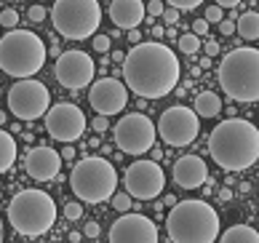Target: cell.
Listing matches in <instances>:
<instances>
[{
    "label": "cell",
    "instance_id": "cell-7",
    "mask_svg": "<svg viewBox=\"0 0 259 243\" xmlns=\"http://www.w3.org/2000/svg\"><path fill=\"white\" fill-rule=\"evenodd\" d=\"M70 187L83 203H104L112 198L115 187H118V171L107 158L91 155L72 166Z\"/></svg>",
    "mask_w": 259,
    "mask_h": 243
},
{
    "label": "cell",
    "instance_id": "cell-22",
    "mask_svg": "<svg viewBox=\"0 0 259 243\" xmlns=\"http://www.w3.org/2000/svg\"><path fill=\"white\" fill-rule=\"evenodd\" d=\"M235 32L243 37V40H256L259 37V14L256 11H246L241 19L235 22Z\"/></svg>",
    "mask_w": 259,
    "mask_h": 243
},
{
    "label": "cell",
    "instance_id": "cell-38",
    "mask_svg": "<svg viewBox=\"0 0 259 243\" xmlns=\"http://www.w3.org/2000/svg\"><path fill=\"white\" fill-rule=\"evenodd\" d=\"M200 48H206L208 56H217V54H219V43H217V40H208L206 46H200Z\"/></svg>",
    "mask_w": 259,
    "mask_h": 243
},
{
    "label": "cell",
    "instance_id": "cell-35",
    "mask_svg": "<svg viewBox=\"0 0 259 243\" xmlns=\"http://www.w3.org/2000/svg\"><path fill=\"white\" fill-rule=\"evenodd\" d=\"M83 232H85V238H99V232H102V227L97 225V222H85V227H83Z\"/></svg>",
    "mask_w": 259,
    "mask_h": 243
},
{
    "label": "cell",
    "instance_id": "cell-21",
    "mask_svg": "<svg viewBox=\"0 0 259 243\" xmlns=\"http://www.w3.org/2000/svg\"><path fill=\"white\" fill-rule=\"evenodd\" d=\"M219 243H259V232L248 225H233L219 235Z\"/></svg>",
    "mask_w": 259,
    "mask_h": 243
},
{
    "label": "cell",
    "instance_id": "cell-43",
    "mask_svg": "<svg viewBox=\"0 0 259 243\" xmlns=\"http://www.w3.org/2000/svg\"><path fill=\"white\" fill-rule=\"evenodd\" d=\"M3 123H6V112H3V110H0V126H3Z\"/></svg>",
    "mask_w": 259,
    "mask_h": 243
},
{
    "label": "cell",
    "instance_id": "cell-1",
    "mask_svg": "<svg viewBox=\"0 0 259 243\" xmlns=\"http://www.w3.org/2000/svg\"><path fill=\"white\" fill-rule=\"evenodd\" d=\"M179 59L163 43H137L123 56V86L142 99L168 96L179 83Z\"/></svg>",
    "mask_w": 259,
    "mask_h": 243
},
{
    "label": "cell",
    "instance_id": "cell-16",
    "mask_svg": "<svg viewBox=\"0 0 259 243\" xmlns=\"http://www.w3.org/2000/svg\"><path fill=\"white\" fill-rule=\"evenodd\" d=\"M89 102H91V107L102 115V118H110V115L123 112V107H126V102H128V89L123 86V80L102 77V80L91 83Z\"/></svg>",
    "mask_w": 259,
    "mask_h": 243
},
{
    "label": "cell",
    "instance_id": "cell-5",
    "mask_svg": "<svg viewBox=\"0 0 259 243\" xmlns=\"http://www.w3.org/2000/svg\"><path fill=\"white\" fill-rule=\"evenodd\" d=\"M46 43L30 30H8L0 37V70L11 77H32L46 64Z\"/></svg>",
    "mask_w": 259,
    "mask_h": 243
},
{
    "label": "cell",
    "instance_id": "cell-42",
    "mask_svg": "<svg viewBox=\"0 0 259 243\" xmlns=\"http://www.w3.org/2000/svg\"><path fill=\"white\" fill-rule=\"evenodd\" d=\"M208 67H211V56H206V59H200L198 70H208Z\"/></svg>",
    "mask_w": 259,
    "mask_h": 243
},
{
    "label": "cell",
    "instance_id": "cell-6",
    "mask_svg": "<svg viewBox=\"0 0 259 243\" xmlns=\"http://www.w3.org/2000/svg\"><path fill=\"white\" fill-rule=\"evenodd\" d=\"M8 222L19 235L37 238L46 235L56 222V203L43 190H22L8 203Z\"/></svg>",
    "mask_w": 259,
    "mask_h": 243
},
{
    "label": "cell",
    "instance_id": "cell-27",
    "mask_svg": "<svg viewBox=\"0 0 259 243\" xmlns=\"http://www.w3.org/2000/svg\"><path fill=\"white\" fill-rule=\"evenodd\" d=\"M166 3L171 8H177V11H193V8H198L203 0H166Z\"/></svg>",
    "mask_w": 259,
    "mask_h": 243
},
{
    "label": "cell",
    "instance_id": "cell-23",
    "mask_svg": "<svg viewBox=\"0 0 259 243\" xmlns=\"http://www.w3.org/2000/svg\"><path fill=\"white\" fill-rule=\"evenodd\" d=\"M16 160V142L8 131L0 129V174H6Z\"/></svg>",
    "mask_w": 259,
    "mask_h": 243
},
{
    "label": "cell",
    "instance_id": "cell-44",
    "mask_svg": "<svg viewBox=\"0 0 259 243\" xmlns=\"http://www.w3.org/2000/svg\"><path fill=\"white\" fill-rule=\"evenodd\" d=\"M0 243H3V219H0Z\"/></svg>",
    "mask_w": 259,
    "mask_h": 243
},
{
    "label": "cell",
    "instance_id": "cell-4",
    "mask_svg": "<svg viewBox=\"0 0 259 243\" xmlns=\"http://www.w3.org/2000/svg\"><path fill=\"white\" fill-rule=\"evenodd\" d=\"M219 86L233 102H259V51L251 46L235 48L219 62Z\"/></svg>",
    "mask_w": 259,
    "mask_h": 243
},
{
    "label": "cell",
    "instance_id": "cell-34",
    "mask_svg": "<svg viewBox=\"0 0 259 243\" xmlns=\"http://www.w3.org/2000/svg\"><path fill=\"white\" fill-rule=\"evenodd\" d=\"M163 8H166V6H163V0H152V3H147L145 11H147L150 16H160V14H163Z\"/></svg>",
    "mask_w": 259,
    "mask_h": 243
},
{
    "label": "cell",
    "instance_id": "cell-40",
    "mask_svg": "<svg viewBox=\"0 0 259 243\" xmlns=\"http://www.w3.org/2000/svg\"><path fill=\"white\" fill-rule=\"evenodd\" d=\"M214 3L219 8H235V6H241V0H214Z\"/></svg>",
    "mask_w": 259,
    "mask_h": 243
},
{
    "label": "cell",
    "instance_id": "cell-15",
    "mask_svg": "<svg viewBox=\"0 0 259 243\" xmlns=\"http://www.w3.org/2000/svg\"><path fill=\"white\" fill-rule=\"evenodd\" d=\"M110 243H158V227L145 214H120L110 227Z\"/></svg>",
    "mask_w": 259,
    "mask_h": 243
},
{
    "label": "cell",
    "instance_id": "cell-11",
    "mask_svg": "<svg viewBox=\"0 0 259 243\" xmlns=\"http://www.w3.org/2000/svg\"><path fill=\"white\" fill-rule=\"evenodd\" d=\"M155 134H160V139L168 147H187L193 144L200 134V118L185 104H174L168 110H163Z\"/></svg>",
    "mask_w": 259,
    "mask_h": 243
},
{
    "label": "cell",
    "instance_id": "cell-39",
    "mask_svg": "<svg viewBox=\"0 0 259 243\" xmlns=\"http://www.w3.org/2000/svg\"><path fill=\"white\" fill-rule=\"evenodd\" d=\"M59 158H64V160H72V158H75V147H72V144H64Z\"/></svg>",
    "mask_w": 259,
    "mask_h": 243
},
{
    "label": "cell",
    "instance_id": "cell-25",
    "mask_svg": "<svg viewBox=\"0 0 259 243\" xmlns=\"http://www.w3.org/2000/svg\"><path fill=\"white\" fill-rule=\"evenodd\" d=\"M112 209L115 211H120V214H126V211H131L134 209V203H131V195L128 192H112Z\"/></svg>",
    "mask_w": 259,
    "mask_h": 243
},
{
    "label": "cell",
    "instance_id": "cell-45",
    "mask_svg": "<svg viewBox=\"0 0 259 243\" xmlns=\"http://www.w3.org/2000/svg\"><path fill=\"white\" fill-rule=\"evenodd\" d=\"M37 3H43V0H37Z\"/></svg>",
    "mask_w": 259,
    "mask_h": 243
},
{
    "label": "cell",
    "instance_id": "cell-29",
    "mask_svg": "<svg viewBox=\"0 0 259 243\" xmlns=\"http://www.w3.org/2000/svg\"><path fill=\"white\" fill-rule=\"evenodd\" d=\"M203 19H206L208 24H219V22H222V8H219V6H211Z\"/></svg>",
    "mask_w": 259,
    "mask_h": 243
},
{
    "label": "cell",
    "instance_id": "cell-28",
    "mask_svg": "<svg viewBox=\"0 0 259 243\" xmlns=\"http://www.w3.org/2000/svg\"><path fill=\"white\" fill-rule=\"evenodd\" d=\"M64 217L70 222H78L83 217V206H80V203H67V206H64Z\"/></svg>",
    "mask_w": 259,
    "mask_h": 243
},
{
    "label": "cell",
    "instance_id": "cell-19",
    "mask_svg": "<svg viewBox=\"0 0 259 243\" xmlns=\"http://www.w3.org/2000/svg\"><path fill=\"white\" fill-rule=\"evenodd\" d=\"M110 19L120 30H137L142 24V19H145V3L142 0H112Z\"/></svg>",
    "mask_w": 259,
    "mask_h": 243
},
{
    "label": "cell",
    "instance_id": "cell-13",
    "mask_svg": "<svg viewBox=\"0 0 259 243\" xmlns=\"http://www.w3.org/2000/svg\"><path fill=\"white\" fill-rule=\"evenodd\" d=\"M85 126H89V120H85L83 110L72 102H59V104L49 107V112H46V131L56 142L70 144L75 139H80Z\"/></svg>",
    "mask_w": 259,
    "mask_h": 243
},
{
    "label": "cell",
    "instance_id": "cell-24",
    "mask_svg": "<svg viewBox=\"0 0 259 243\" xmlns=\"http://www.w3.org/2000/svg\"><path fill=\"white\" fill-rule=\"evenodd\" d=\"M200 46H203V40H200L198 35H193V32L179 35V51H182V54H198Z\"/></svg>",
    "mask_w": 259,
    "mask_h": 243
},
{
    "label": "cell",
    "instance_id": "cell-10",
    "mask_svg": "<svg viewBox=\"0 0 259 243\" xmlns=\"http://www.w3.org/2000/svg\"><path fill=\"white\" fill-rule=\"evenodd\" d=\"M115 144L126 155H145L147 150L155 147V123L142 112H128L115 123Z\"/></svg>",
    "mask_w": 259,
    "mask_h": 243
},
{
    "label": "cell",
    "instance_id": "cell-2",
    "mask_svg": "<svg viewBox=\"0 0 259 243\" xmlns=\"http://www.w3.org/2000/svg\"><path fill=\"white\" fill-rule=\"evenodd\" d=\"M208 152L225 171H246L259 160V131L243 118L217 123L208 137Z\"/></svg>",
    "mask_w": 259,
    "mask_h": 243
},
{
    "label": "cell",
    "instance_id": "cell-32",
    "mask_svg": "<svg viewBox=\"0 0 259 243\" xmlns=\"http://www.w3.org/2000/svg\"><path fill=\"white\" fill-rule=\"evenodd\" d=\"M193 35H198V37L208 35V22H206V19H195V22H193Z\"/></svg>",
    "mask_w": 259,
    "mask_h": 243
},
{
    "label": "cell",
    "instance_id": "cell-20",
    "mask_svg": "<svg viewBox=\"0 0 259 243\" xmlns=\"http://www.w3.org/2000/svg\"><path fill=\"white\" fill-rule=\"evenodd\" d=\"M198 118H217L222 112V99L214 94V91H200L195 96V110H193Z\"/></svg>",
    "mask_w": 259,
    "mask_h": 243
},
{
    "label": "cell",
    "instance_id": "cell-26",
    "mask_svg": "<svg viewBox=\"0 0 259 243\" xmlns=\"http://www.w3.org/2000/svg\"><path fill=\"white\" fill-rule=\"evenodd\" d=\"M0 24H3L6 30H16V24H19V14L14 11V8H6V11H0Z\"/></svg>",
    "mask_w": 259,
    "mask_h": 243
},
{
    "label": "cell",
    "instance_id": "cell-37",
    "mask_svg": "<svg viewBox=\"0 0 259 243\" xmlns=\"http://www.w3.org/2000/svg\"><path fill=\"white\" fill-rule=\"evenodd\" d=\"M107 126H110V123H107V118H102V115H99L97 120H91V129L97 131V134H104V131H107Z\"/></svg>",
    "mask_w": 259,
    "mask_h": 243
},
{
    "label": "cell",
    "instance_id": "cell-17",
    "mask_svg": "<svg viewBox=\"0 0 259 243\" xmlns=\"http://www.w3.org/2000/svg\"><path fill=\"white\" fill-rule=\"evenodd\" d=\"M24 169H27V174H30L32 179H37V182H51V179L59 177L62 158H59V152H56L54 147H46V144H40V147H32L30 152H27Z\"/></svg>",
    "mask_w": 259,
    "mask_h": 243
},
{
    "label": "cell",
    "instance_id": "cell-14",
    "mask_svg": "<svg viewBox=\"0 0 259 243\" xmlns=\"http://www.w3.org/2000/svg\"><path fill=\"white\" fill-rule=\"evenodd\" d=\"M94 59L85 51H64L56 56V64H54V75L59 86L70 91H83L85 86H91L94 80Z\"/></svg>",
    "mask_w": 259,
    "mask_h": 243
},
{
    "label": "cell",
    "instance_id": "cell-33",
    "mask_svg": "<svg viewBox=\"0 0 259 243\" xmlns=\"http://www.w3.org/2000/svg\"><path fill=\"white\" fill-rule=\"evenodd\" d=\"M160 16L166 19V24H171V27L179 22V11H177V8H163V14H160Z\"/></svg>",
    "mask_w": 259,
    "mask_h": 243
},
{
    "label": "cell",
    "instance_id": "cell-36",
    "mask_svg": "<svg viewBox=\"0 0 259 243\" xmlns=\"http://www.w3.org/2000/svg\"><path fill=\"white\" fill-rule=\"evenodd\" d=\"M219 32H222V35H233L235 32V22H233V19H222V22H219Z\"/></svg>",
    "mask_w": 259,
    "mask_h": 243
},
{
    "label": "cell",
    "instance_id": "cell-31",
    "mask_svg": "<svg viewBox=\"0 0 259 243\" xmlns=\"http://www.w3.org/2000/svg\"><path fill=\"white\" fill-rule=\"evenodd\" d=\"M27 16H30L32 22H43V19H46V8H43L40 3H35L30 11H27Z\"/></svg>",
    "mask_w": 259,
    "mask_h": 243
},
{
    "label": "cell",
    "instance_id": "cell-18",
    "mask_svg": "<svg viewBox=\"0 0 259 243\" xmlns=\"http://www.w3.org/2000/svg\"><path fill=\"white\" fill-rule=\"evenodd\" d=\"M208 179V166L200 155H182L174 163V182L185 190H195Z\"/></svg>",
    "mask_w": 259,
    "mask_h": 243
},
{
    "label": "cell",
    "instance_id": "cell-41",
    "mask_svg": "<svg viewBox=\"0 0 259 243\" xmlns=\"http://www.w3.org/2000/svg\"><path fill=\"white\" fill-rule=\"evenodd\" d=\"M139 37H142V35H139L137 30H128V40H131L134 46H137V43H139Z\"/></svg>",
    "mask_w": 259,
    "mask_h": 243
},
{
    "label": "cell",
    "instance_id": "cell-9",
    "mask_svg": "<svg viewBox=\"0 0 259 243\" xmlns=\"http://www.w3.org/2000/svg\"><path fill=\"white\" fill-rule=\"evenodd\" d=\"M51 107V91L46 89L40 80L32 77H22L8 89V110H11L19 120H37L49 112Z\"/></svg>",
    "mask_w": 259,
    "mask_h": 243
},
{
    "label": "cell",
    "instance_id": "cell-8",
    "mask_svg": "<svg viewBox=\"0 0 259 243\" xmlns=\"http://www.w3.org/2000/svg\"><path fill=\"white\" fill-rule=\"evenodd\" d=\"M54 30L67 40H83L94 37L102 22L99 0H56L51 8Z\"/></svg>",
    "mask_w": 259,
    "mask_h": 243
},
{
    "label": "cell",
    "instance_id": "cell-3",
    "mask_svg": "<svg viewBox=\"0 0 259 243\" xmlns=\"http://www.w3.org/2000/svg\"><path fill=\"white\" fill-rule=\"evenodd\" d=\"M171 243H214L219 238V214L206 200H177L166 217Z\"/></svg>",
    "mask_w": 259,
    "mask_h": 243
},
{
    "label": "cell",
    "instance_id": "cell-30",
    "mask_svg": "<svg viewBox=\"0 0 259 243\" xmlns=\"http://www.w3.org/2000/svg\"><path fill=\"white\" fill-rule=\"evenodd\" d=\"M94 48H97L99 54L110 51V35H94Z\"/></svg>",
    "mask_w": 259,
    "mask_h": 243
},
{
    "label": "cell",
    "instance_id": "cell-12",
    "mask_svg": "<svg viewBox=\"0 0 259 243\" xmlns=\"http://www.w3.org/2000/svg\"><path fill=\"white\" fill-rule=\"evenodd\" d=\"M163 184H166V174L158 166L155 160H137L131 163L123 174V187L131 198L139 200H152L163 192Z\"/></svg>",
    "mask_w": 259,
    "mask_h": 243
}]
</instances>
